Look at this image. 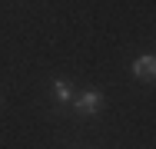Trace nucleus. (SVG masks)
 Returning a JSON list of instances; mask_svg holds the SVG:
<instances>
[{
    "label": "nucleus",
    "instance_id": "nucleus-1",
    "mask_svg": "<svg viewBox=\"0 0 156 149\" xmlns=\"http://www.w3.org/2000/svg\"><path fill=\"white\" fill-rule=\"evenodd\" d=\"M73 106H76V113H83V116H96L100 106H103V93H100V89H83L80 96H73Z\"/></svg>",
    "mask_w": 156,
    "mask_h": 149
},
{
    "label": "nucleus",
    "instance_id": "nucleus-2",
    "mask_svg": "<svg viewBox=\"0 0 156 149\" xmlns=\"http://www.w3.org/2000/svg\"><path fill=\"white\" fill-rule=\"evenodd\" d=\"M133 76L143 80V83H153L156 80V53H143V57L133 60Z\"/></svg>",
    "mask_w": 156,
    "mask_h": 149
},
{
    "label": "nucleus",
    "instance_id": "nucleus-3",
    "mask_svg": "<svg viewBox=\"0 0 156 149\" xmlns=\"http://www.w3.org/2000/svg\"><path fill=\"white\" fill-rule=\"evenodd\" d=\"M53 96L60 99V103H73V89L66 80H53Z\"/></svg>",
    "mask_w": 156,
    "mask_h": 149
}]
</instances>
